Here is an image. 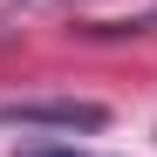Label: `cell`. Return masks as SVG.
Segmentation results:
<instances>
[{
    "instance_id": "cell-1",
    "label": "cell",
    "mask_w": 157,
    "mask_h": 157,
    "mask_svg": "<svg viewBox=\"0 0 157 157\" xmlns=\"http://www.w3.org/2000/svg\"><path fill=\"white\" fill-rule=\"evenodd\" d=\"M0 123L14 130H102V102H0Z\"/></svg>"
},
{
    "instance_id": "cell-2",
    "label": "cell",
    "mask_w": 157,
    "mask_h": 157,
    "mask_svg": "<svg viewBox=\"0 0 157 157\" xmlns=\"http://www.w3.org/2000/svg\"><path fill=\"white\" fill-rule=\"evenodd\" d=\"M34 157H82V150H34Z\"/></svg>"
}]
</instances>
